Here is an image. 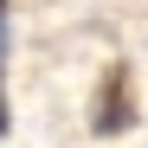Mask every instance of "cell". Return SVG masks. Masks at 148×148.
Returning a JSON list of instances; mask_svg holds the SVG:
<instances>
[{"mask_svg":"<svg viewBox=\"0 0 148 148\" xmlns=\"http://www.w3.org/2000/svg\"><path fill=\"white\" fill-rule=\"evenodd\" d=\"M0 135H7V90H0Z\"/></svg>","mask_w":148,"mask_h":148,"instance_id":"cell-2","label":"cell"},{"mask_svg":"<svg viewBox=\"0 0 148 148\" xmlns=\"http://www.w3.org/2000/svg\"><path fill=\"white\" fill-rule=\"evenodd\" d=\"M0 7H7V0H0Z\"/></svg>","mask_w":148,"mask_h":148,"instance_id":"cell-3","label":"cell"},{"mask_svg":"<svg viewBox=\"0 0 148 148\" xmlns=\"http://www.w3.org/2000/svg\"><path fill=\"white\" fill-rule=\"evenodd\" d=\"M129 122H135V71L122 58H110L103 77H97V97H90V129L116 135V129H129Z\"/></svg>","mask_w":148,"mask_h":148,"instance_id":"cell-1","label":"cell"}]
</instances>
